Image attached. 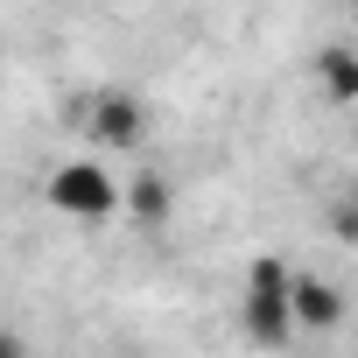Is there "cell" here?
I'll return each instance as SVG.
<instances>
[{
    "label": "cell",
    "mask_w": 358,
    "mask_h": 358,
    "mask_svg": "<svg viewBox=\"0 0 358 358\" xmlns=\"http://www.w3.org/2000/svg\"><path fill=\"white\" fill-rule=\"evenodd\" d=\"M0 358H29V344H22L15 330H0Z\"/></svg>",
    "instance_id": "7"
},
{
    "label": "cell",
    "mask_w": 358,
    "mask_h": 358,
    "mask_svg": "<svg viewBox=\"0 0 358 358\" xmlns=\"http://www.w3.org/2000/svg\"><path fill=\"white\" fill-rule=\"evenodd\" d=\"M239 323H246L253 344H288V337H295V274H288L281 260H253Z\"/></svg>",
    "instance_id": "1"
},
{
    "label": "cell",
    "mask_w": 358,
    "mask_h": 358,
    "mask_svg": "<svg viewBox=\"0 0 358 358\" xmlns=\"http://www.w3.org/2000/svg\"><path fill=\"white\" fill-rule=\"evenodd\" d=\"M134 211H141V218H162V211H169V190L155 183V176H141V183H134Z\"/></svg>",
    "instance_id": "6"
},
{
    "label": "cell",
    "mask_w": 358,
    "mask_h": 358,
    "mask_svg": "<svg viewBox=\"0 0 358 358\" xmlns=\"http://www.w3.org/2000/svg\"><path fill=\"white\" fill-rule=\"evenodd\" d=\"M43 204H50V211H64V218H113V211H120V183H113V176H106L92 155H78V162L50 169Z\"/></svg>",
    "instance_id": "2"
},
{
    "label": "cell",
    "mask_w": 358,
    "mask_h": 358,
    "mask_svg": "<svg viewBox=\"0 0 358 358\" xmlns=\"http://www.w3.org/2000/svg\"><path fill=\"white\" fill-rule=\"evenodd\" d=\"M85 141H92V148H113V155L141 148V141H148V106H141L127 85L92 92V106H85Z\"/></svg>",
    "instance_id": "3"
},
{
    "label": "cell",
    "mask_w": 358,
    "mask_h": 358,
    "mask_svg": "<svg viewBox=\"0 0 358 358\" xmlns=\"http://www.w3.org/2000/svg\"><path fill=\"white\" fill-rule=\"evenodd\" d=\"M344 323V295L316 274H295V330H337Z\"/></svg>",
    "instance_id": "4"
},
{
    "label": "cell",
    "mask_w": 358,
    "mask_h": 358,
    "mask_svg": "<svg viewBox=\"0 0 358 358\" xmlns=\"http://www.w3.org/2000/svg\"><path fill=\"white\" fill-rule=\"evenodd\" d=\"M316 85H323V99L358 106V57H351V50H323V57H316Z\"/></svg>",
    "instance_id": "5"
},
{
    "label": "cell",
    "mask_w": 358,
    "mask_h": 358,
    "mask_svg": "<svg viewBox=\"0 0 358 358\" xmlns=\"http://www.w3.org/2000/svg\"><path fill=\"white\" fill-rule=\"evenodd\" d=\"M351 8H358V0H351Z\"/></svg>",
    "instance_id": "8"
}]
</instances>
